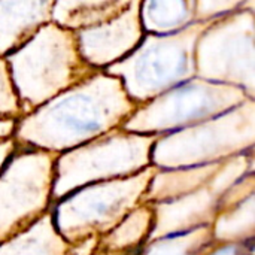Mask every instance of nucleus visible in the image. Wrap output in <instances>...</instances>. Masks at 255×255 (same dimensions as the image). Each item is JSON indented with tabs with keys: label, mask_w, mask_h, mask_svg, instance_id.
Returning <instances> with one entry per match:
<instances>
[{
	"label": "nucleus",
	"mask_w": 255,
	"mask_h": 255,
	"mask_svg": "<svg viewBox=\"0 0 255 255\" xmlns=\"http://www.w3.org/2000/svg\"><path fill=\"white\" fill-rule=\"evenodd\" d=\"M22 118V109L10 78L9 66L3 57H0V120L18 121Z\"/></svg>",
	"instance_id": "nucleus-17"
},
{
	"label": "nucleus",
	"mask_w": 255,
	"mask_h": 255,
	"mask_svg": "<svg viewBox=\"0 0 255 255\" xmlns=\"http://www.w3.org/2000/svg\"><path fill=\"white\" fill-rule=\"evenodd\" d=\"M57 155L16 145L0 169V244L51 211Z\"/></svg>",
	"instance_id": "nucleus-8"
},
{
	"label": "nucleus",
	"mask_w": 255,
	"mask_h": 255,
	"mask_svg": "<svg viewBox=\"0 0 255 255\" xmlns=\"http://www.w3.org/2000/svg\"><path fill=\"white\" fill-rule=\"evenodd\" d=\"M154 220L151 203H140L114 230L99 238L94 255H134L149 239Z\"/></svg>",
	"instance_id": "nucleus-12"
},
{
	"label": "nucleus",
	"mask_w": 255,
	"mask_h": 255,
	"mask_svg": "<svg viewBox=\"0 0 255 255\" xmlns=\"http://www.w3.org/2000/svg\"><path fill=\"white\" fill-rule=\"evenodd\" d=\"M212 226L146 241L134 255H205L214 245Z\"/></svg>",
	"instance_id": "nucleus-16"
},
{
	"label": "nucleus",
	"mask_w": 255,
	"mask_h": 255,
	"mask_svg": "<svg viewBox=\"0 0 255 255\" xmlns=\"http://www.w3.org/2000/svg\"><path fill=\"white\" fill-rule=\"evenodd\" d=\"M251 97L241 88L193 78L136 108L123 130L163 136L223 115Z\"/></svg>",
	"instance_id": "nucleus-7"
},
{
	"label": "nucleus",
	"mask_w": 255,
	"mask_h": 255,
	"mask_svg": "<svg viewBox=\"0 0 255 255\" xmlns=\"http://www.w3.org/2000/svg\"><path fill=\"white\" fill-rule=\"evenodd\" d=\"M196 21V1H140V24L146 34H172Z\"/></svg>",
	"instance_id": "nucleus-15"
},
{
	"label": "nucleus",
	"mask_w": 255,
	"mask_h": 255,
	"mask_svg": "<svg viewBox=\"0 0 255 255\" xmlns=\"http://www.w3.org/2000/svg\"><path fill=\"white\" fill-rule=\"evenodd\" d=\"M254 24L247 3L211 19L196 45V78L241 88L254 99Z\"/></svg>",
	"instance_id": "nucleus-9"
},
{
	"label": "nucleus",
	"mask_w": 255,
	"mask_h": 255,
	"mask_svg": "<svg viewBox=\"0 0 255 255\" xmlns=\"http://www.w3.org/2000/svg\"><path fill=\"white\" fill-rule=\"evenodd\" d=\"M136 108L123 82L99 70L19 118L12 137L18 146L61 154L121 128Z\"/></svg>",
	"instance_id": "nucleus-1"
},
{
	"label": "nucleus",
	"mask_w": 255,
	"mask_h": 255,
	"mask_svg": "<svg viewBox=\"0 0 255 255\" xmlns=\"http://www.w3.org/2000/svg\"><path fill=\"white\" fill-rule=\"evenodd\" d=\"M75 33L85 63L97 70H105L127 57L143 39L140 1H128L127 7L108 22Z\"/></svg>",
	"instance_id": "nucleus-10"
},
{
	"label": "nucleus",
	"mask_w": 255,
	"mask_h": 255,
	"mask_svg": "<svg viewBox=\"0 0 255 255\" xmlns=\"http://www.w3.org/2000/svg\"><path fill=\"white\" fill-rule=\"evenodd\" d=\"M205 255H254V238L242 242L214 244Z\"/></svg>",
	"instance_id": "nucleus-18"
},
{
	"label": "nucleus",
	"mask_w": 255,
	"mask_h": 255,
	"mask_svg": "<svg viewBox=\"0 0 255 255\" xmlns=\"http://www.w3.org/2000/svg\"><path fill=\"white\" fill-rule=\"evenodd\" d=\"M128 1L102 0V1H54L52 22L72 31H81L97 27L120 15Z\"/></svg>",
	"instance_id": "nucleus-14"
},
{
	"label": "nucleus",
	"mask_w": 255,
	"mask_h": 255,
	"mask_svg": "<svg viewBox=\"0 0 255 255\" xmlns=\"http://www.w3.org/2000/svg\"><path fill=\"white\" fill-rule=\"evenodd\" d=\"M16 121L13 120H0V140L10 139L15 131Z\"/></svg>",
	"instance_id": "nucleus-19"
},
{
	"label": "nucleus",
	"mask_w": 255,
	"mask_h": 255,
	"mask_svg": "<svg viewBox=\"0 0 255 255\" xmlns=\"http://www.w3.org/2000/svg\"><path fill=\"white\" fill-rule=\"evenodd\" d=\"M4 60L22 117L99 72L81 57L76 33L52 21Z\"/></svg>",
	"instance_id": "nucleus-2"
},
{
	"label": "nucleus",
	"mask_w": 255,
	"mask_h": 255,
	"mask_svg": "<svg viewBox=\"0 0 255 255\" xmlns=\"http://www.w3.org/2000/svg\"><path fill=\"white\" fill-rule=\"evenodd\" d=\"M254 99L205 123L158 136L151 164L158 170H179L220 163L254 148Z\"/></svg>",
	"instance_id": "nucleus-4"
},
{
	"label": "nucleus",
	"mask_w": 255,
	"mask_h": 255,
	"mask_svg": "<svg viewBox=\"0 0 255 255\" xmlns=\"http://www.w3.org/2000/svg\"><path fill=\"white\" fill-rule=\"evenodd\" d=\"M157 170L151 164L137 175L85 185L60 199L51 208L57 232L69 245L108 235L143 203Z\"/></svg>",
	"instance_id": "nucleus-5"
},
{
	"label": "nucleus",
	"mask_w": 255,
	"mask_h": 255,
	"mask_svg": "<svg viewBox=\"0 0 255 255\" xmlns=\"http://www.w3.org/2000/svg\"><path fill=\"white\" fill-rule=\"evenodd\" d=\"M0 255H70V245L57 232L49 211L28 229L0 244Z\"/></svg>",
	"instance_id": "nucleus-13"
},
{
	"label": "nucleus",
	"mask_w": 255,
	"mask_h": 255,
	"mask_svg": "<svg viewBox=\"0 0 255 255\" xmlns=\"http://www.w3.org/2000/svg\"><path fill=\"white\" fill-rule=\"evenodd\" d=\"M209 21H194L172 34H145L123 60L103 72L118 78L128 99L145 105L196 76V45Z\"/></svg>",
	"instance_id": "nucleus-3"
},
{
	"label": "nucleus",
	"mask_w": 255,
	"mask_h": 255,
	"mask_svg": "<svg viewBox=\"0 0 255 255\" xmlns=\"http://www.w3.org/2000/svg\"><path fill=\"white\" fill-rule=\"evenodd\" d=\"M51 0H0V57L19 49L34 33L52 19Z\"/></svg>",
	"instance_id": "nucleus-11"
},
{
	"label": "nucleus",
	"mask_w": 255,
	"mask_h": 255,
	"mask_svg": "<svg viewBox=\"0 0 255 255\" xmlns=\"http://www.w3.org/2000/svg\"><path fill=\"white\" fill-rule=\"evenodd\" d=\"M157 137L115 128L82 146L58 154L51 196L52 205L85 185L140 173L151 166Z\"/></svg>",
	"instance_id": "nucleus-6"
}]
</instances>
